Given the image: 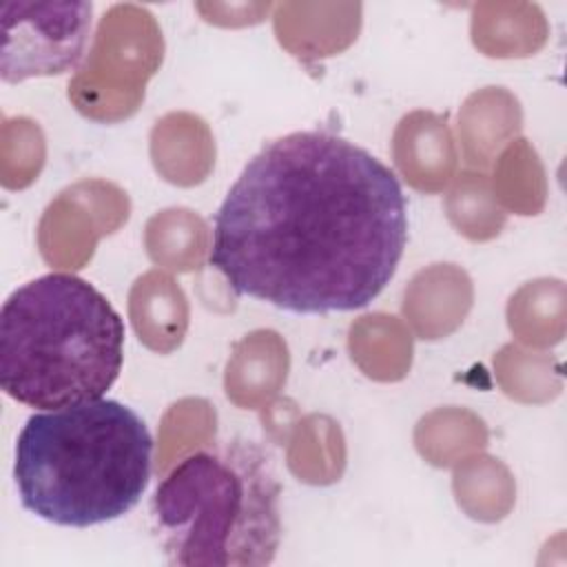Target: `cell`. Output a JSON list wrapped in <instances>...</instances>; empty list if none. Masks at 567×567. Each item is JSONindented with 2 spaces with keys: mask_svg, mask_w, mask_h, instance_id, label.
I'll return each mask as SVG.
<instances>
[{
  "mask_svg": "<svg viewBox=\"0 0 567 567\" xmlns=\"http://www.w3.org/2000/svg\"><path fill=\"white\" fill-rule=\"evenodd\" d=\"M91 24V2H2V80L20 84L29 78H53L73 71L84 58Z\"/></svg>",
  "mask_w": 567,
  "mask_h": 567,
  "instance_id": "obj_5",
  "label": "cell"
},
{
  "mask_svg": "<svg viewBox=\"0 0 567 567\" xmlns=\"http://www.w3.org/2000/svg\"><path fill=\"white\" fill-rule=\"evenodd\" d=\"M124 341V319L91 281L40 275L2 303L0 388L35 410L102 399L122 372Z\"/></svg>",
  "mask_w": 567,
  "mask_h": 567,
  "instance_id": "obj_3",
  "label": "cell"
},
{
  "mask_svg": "<svg viewBox=\"0 0 567 567\" xmlns=\"http://www.w3.org/2000/svg\"><path fill=\"white\" fill-rule=\"evenodd\" d=\"M408 244L396 173L330 131L266 142L213 215L208 264L233 292L295 315L365 308Z\"/></svg>",
  "mask_w": 567,
  "mask_h": 567,
  "instance_id": "obj_1",
  "label": "cell"
},
{
  "mask_svg": "<svg viewBox=\"0 0 567 567\" xmlns=\"http://www.w3.org/2000/svg\"><path fill=\"white\" fill-rule=\"evenodd\" d=\"M281 481L257 441L228 439L182 456L151 498L168 565H270L281 545Z\"/></svg>",
  "mask_w": 567,
  "mask_h": 567,
  "instance_id": "obj_4",
  "label": "cell"
},
{
  "mask_svg": "<svg viewBox=\"0 0 567 567\" xmlns=\"http://www.w3.org/2000/svg\"><path fill=\"white\" fill-rule=\"evenodd\" d=\"M153 447L146 421L117 399L33 412L13 450L20 503L58 527L122 518L151 483Z\"/></svg>",
  "mask_w": 567,
  "mask_h": 567,
  "instance_id": "obj_2",
  "label": "cell"
}]
</instances>
